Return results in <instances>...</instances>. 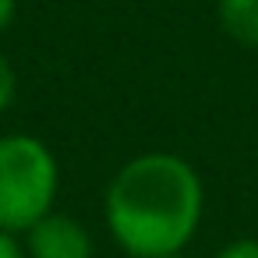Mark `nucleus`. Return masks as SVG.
Returning a JSON list of instances; mask_svg holds the SVG:
<instances>
[{
	"label": "nucleus",
	"mask_w": 258,
	"mask_h": 258,
	"mask_svg": "<svg viewBox=\"0 0 258 258\" xmlns=\"http://www.w3.org/2000/svg\"><path fill=\"white\" fill-rule=\"evenodd\" d=\"M15 92H18V75H15L11 60H8L4 53H0V113H4V110L11 106Z\"/></svg>",
	"instance_id": "obj_5"
},
{
	"label": "nucleus",
	"mask_w": 258,
	"mask_h": 258,
	"mask_svg": "<svg viewBox=\"0 0 258 258\" xmlns=\"http://www.w3.org/2000/svg\"><path fill=\"white\" fill-rule=\"evenodd\" d=\"M0 258H25V247L18 244L15 233H4V230H0Z\"/></svg>",
	"instance_id": "obj_7"
},
{
	"label": "nucleus",
	"mask_w": 258,
	"mask_h": 258,
	"mask_svg": "<svg viewBox=\"0 0 258 258\" xmlns=\"http://www.w3.org/2000/svg\"><path fill=\"white\" fill-rule=\"evenodd\" d=\"M60 170L50 145L36 135L0 138V230L25 233L53 212Z\"/></svg>",
	"instance_id": "obj_2"
},
{
	"label": "nucleus",
	"mask_w": 258,
	"mask_h": 258,
	"mask_svg": "<svg viewBox=\"0 0 258 258\" xmlns=\"http://www.w3.org/2000/svg\"><path fill=\"white\" fill-rule=\"evenodd\" d=\"M25 258H92V237L75 216L50 212L25 230Z\"/></svg>",
	"instance_id": "obj_3"
},
{
	"label": "nucleus",
	"mask_w": 258,
	"mask_h": 258,
	"mask_svg": "<svg viewBox=\"0 0 258 258\" xmlns=\"http://www.w3.org/2000/svg\"><path fill=\"white\" fill-rule=\"evenodd\" d=\"M163 258H187V254H184V251H177V254H163Z\"/></svg>",
	"instance_id": "obj_9"
},
{
	"label": "nucleus",
	"mask_w": 258,
	"mask_h": 258,
	"mask_svg": "<svg viewBox=\"0 0 258 258\" xmlns=\"http://www.w3.org/2000/svg\"><path fill=\"white\" fill-rule=\"evenodd\" d=\"M216 258H258V240L254 237H237L216 251Z\"/></svg>",
	"instance_id": "obj_6"
},
{
	"label": "nucleus",
	"mask_w": 258,
	"mask_h": 258,
	"mask_svg": "<svg viewBox=\"0 0 258 258\" xmlns=\"http://www.w3.org/2000/svg\"><path fill=\"white\" fill-rule=\"evenodd\" d=\"M219 25L240 46L258 50V0H219Z\"/></svg>",
	"instance_id": "obj_4"
},
{
	"label": "nucleus",
	"mask_w": 258,
	"mask_h": 258,
	"mask_svg": "<svg viewBox=\"0 0 258 258\" xmlns=\"http://www.w3.org/2000/svg\"><path fill=\"white\" fill-rule=\"evenodd\" d=\"M18 15V0H0V32H8Z\"/></svg>",
	"instance_id": "obj_8"
},
{
	"label": "nucleus",
	"mask_w": 258,
	"mask_h": 258,
	"mask_svg": "<svg viewBox=\"0 0 258 258\" xmlns=\"http://www.w3.org/2000/svg\"><path fill=\"white\" fill-rule=\"evenodd\" d=\"M205 187L198 170L173 152H142L127 159L103 198L106 230L131 258L177 254L198 233Z\"/></svg>",
	"instance_id": "obj_1"
}]
</instances>
